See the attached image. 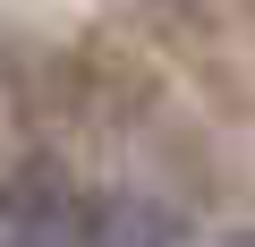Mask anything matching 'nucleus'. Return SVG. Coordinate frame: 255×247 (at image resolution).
Wrapping results in <instances>:
<instances>
[{
	"instance_id": "nucleus-1",
	"label": "nucleus",
	"mask_w": 255,
	"mask_h": 247,
	"mask_svg": "<svg viewBox=\"0 0 255 247\" xmlns=\"http://www.w3.org/2000/svg\"><path fill=\"white\" fill-rule=\"evenodd\" d=\"M0 239H17V247H77L85 239V196L51 171V162H26L0 179Z\"/></svg>"
},
{
	"instance_id": "nucleus-2",
	"label": "nucleus",
	"mask_w": 255,
	"mask_h": 247,
	"mask_svg": "<svg viewBox=\"0 0 255 247\" xmlns=\"http://www.w3.org/2000/svg\"><path fill=\"white\" fill-rule=\"evenodd\" d=\"M85 239L94 247H179V222L162 205H145V196H102L85 213Z\"/></svg>"
},
{
	"instance_id": "nucleus-3",
	"label": "nucleus",
	"mask_w": 255,
	"mask_h": 247,
	"mask_svg": "<svg viewBox=\"0 0 255 247\" xmlns=\"http://www.w3.org/2000/svg\"><path fill=\"white\" fill-rule=\"evenodd\" d=\"M221 247H255V230H230V239H221Z\"/></svg>"
},
{
	"instance_id": "nucleus-4",
	"label": "nucleus",
	"mask_w": 255,
	"mask_h": 247,
	"mask_svg": "<svg viewBox=\"0 0 255 247\" xmlns=\"http://www.w3.org/2000/svg\"><path fill=\"white\" fill-rule=\"evenodd\" d=\"M0 247H17V239H0Z\"/></svg>"
}]
</instances>
